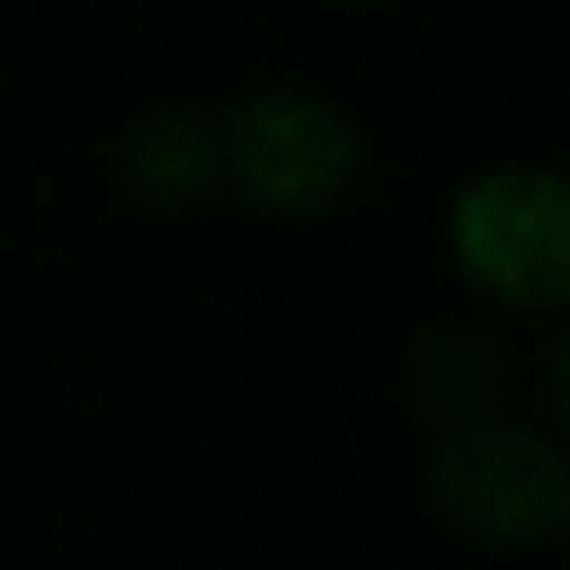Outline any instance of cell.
<instances>
[{"label": "cell", "instance_id": "cell-1", "mask_svg": "<svg viewBox=\"0 0 570 570\" xmlns=\"http://www.w3.org/2000/svg\"><path fill=\"white\" fill-rule=\"evenodd\" d=\"M442 252L472 301L509 320H570V173L491 160L454 185Z\"/></svg>", "mask_w": 570, "mask_h": 570}, {"label": "cell", "instance_id": "cell-2", "mask_svg": "<svg viewBox=\"0 0 570 570\" xmlns=\"http://www.w3.org/2000/svg\"><path fill=\"white\" fill-rule=\"evenodd\" d=\"M423 497L442 528L484 552H546L570 528V442L509 411L448 423L430 435Z\"/></svg>", "mask_w": 570, "mask_h": 570}, {"label": "cell", "instance_id": "cell-3", "mask_svg": "<svg viewBox=\"0 0 570 570\" xmlns=\"http://www.w3.org/2000/svg\"><path fill=\"white\" fill-rule=\"evenodd\" d=\"M222 190L271 222H320L362 185V129L313 87H252L215 117Z\"/></svg>", "mask_w": 570, "mask_h": 570}, {"label": "cell", "instance_id": "cell-4", "mask_svg": "<svg viewBox=\"0 0 570 570\" xmlns=\"http://www.w3.org/2000/svg\"><path fill=\"white\" fill-rule=\"evenodd\" d=\"M117 178L154 215H190L209 197H222V141L215 117L190 105H160L136 117L117 141Z\"/></svg>", "mask_w": 570, "mask_h": 570}, {"label": "cell", "instance_id": "cell-5", "mask_svg": "<svg viewBox=\"0 0 570 570\" xmlns=\"http://www.w3.org/2000/svg\"><path fill=\"white\" fill-rule=\"evenodd\" d=\"M405 399L430 430L503 411V356L472 325H430L405 356Z\"/></svg>", "mask_w": 570, "mask_h": 570}, {"label": "cell", "instance_id": "cell-6", "mask_svg": "<svg viewBox=\"0 0 570 570\" xmlns=\"http://www.w3.org/2000/svg\"><path fill=\"white\" fill-rule=\"evenodd\" d=\"M540 405H546V430H558L570 442V325L546 344V362H540Z\"/></svg>", "mask_w": 570, "mask_h": 570}, {"label": "cell", "instance_id": "cell-7", "mask_svg": "<svg viewBox=\"0 0 570 570\" xmlns=\"http://www.w3.org/2000/svg\"><path fill=\"white\" fill-rule=\"evenodd\" d=\"M320 7H386V0H320Z\"/></svg>", "mask_w": 570, "mask_h": 570}, {"label": "cell", "instance_id": "cell-8", "mask_svg": "<svg viewBox=\"0 0 570 570\" xmlns=\"http://www.w3.org/2000/svg\"><path fill=\"white\" fill-rule=\"evenodd\" d=\"M558 546H564V552H570V528H564V540H558Z\"/></svg>", "mask_w": 570, "mask_h": 570}]
</instances>
